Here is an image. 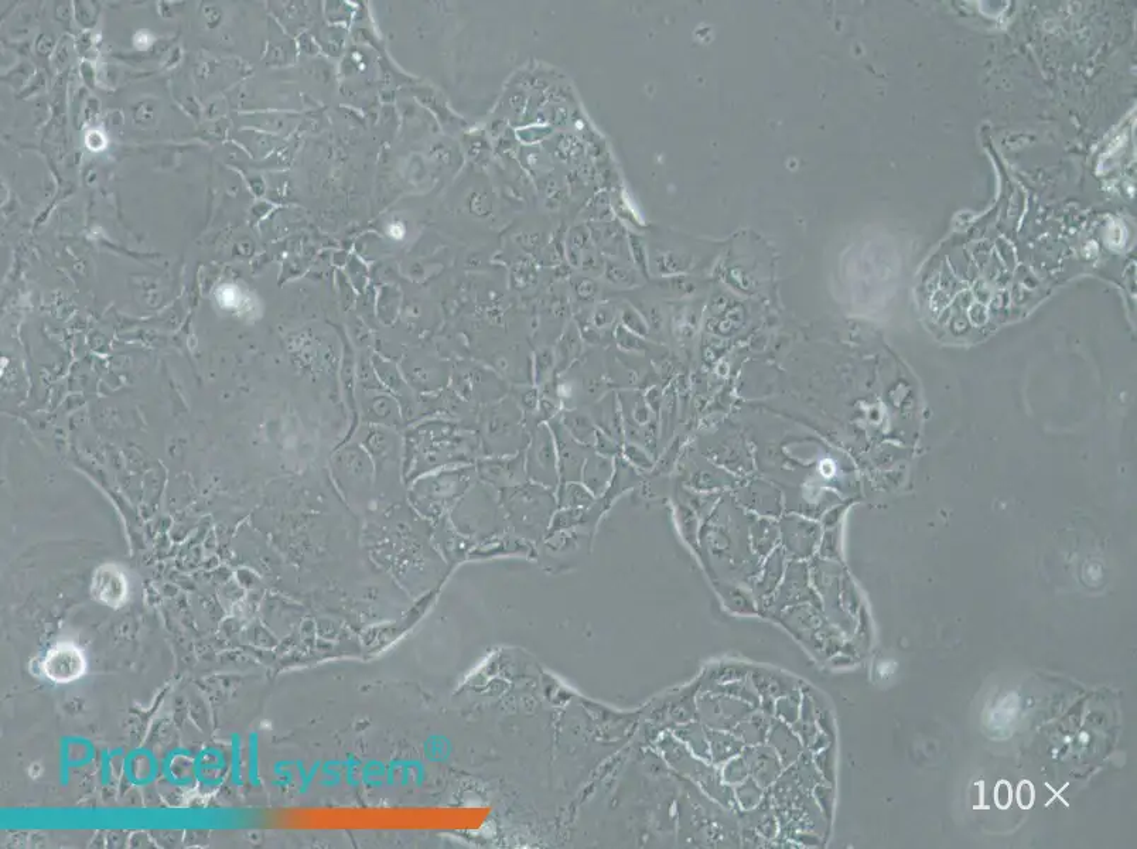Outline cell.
I'll use <instances>...</instances> for the list:
<instances>
[{
    "label": "cell",
    "instance_id": "7a4b0ae2",
    "mask_svg": "<svg viewBox=\"0 0 1137 849\" xmlns=\"http://www.w3.org/2000/svg\"><path fill=\"white\" fill-rule=\"evenodd\" d=\"M92 593L111 608H121L128 598V583L122 572L115 566H104L99 569L92 582Z\"/></svg>",
    "mask_w": 1137,
    "mask_h": 849
},
{
    "label": "cell",
    "instance_id": "6da1fadb",
    "mask_svg": "<svg viewBox=\"0 0 1137 849\" xmlns=\"http://www.w3.org/2000/svg\"><path fill=\"white\" fill-rule=\"evenodd\" d=\"M87 668L83 651L71 643H60L47 653L43 671L57 684H70L83 677Z\"/></svg>",
    "mask_w": 1137,
    "mask_h": 849
}]
</instances>
